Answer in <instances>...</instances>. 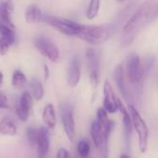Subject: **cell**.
Masks as SVG:
<instances>
[{"label": "cell", "instance_id": "obj_1", "mask_svg": "<svg viewBox=\"0 0 158 158\" xmlns=\"http://www.w3.org/2000/svg\"><path fill=\"white\" fill-rule=\"evenodd\" d=\"M158 6L156 0H146L126 22L122 29L120 43L122 45H130L142 29L157 15Z\"/></svg>", "mask_w": 158, "mask_h": 158}, {"label": "cell", "instance_id": "obj_2", "mask_svg": "<svg viewBox=\"0 0 158 158\" xmlns=\"http://www.w3.org/2000/svg\"><path fill=\"white\" fill-rule=\"evenodd\" d=\"M115 29L116 27L111 23L101 25L81 24L76 37L92 45H100L111 38Z\"/></svg>", "mask_w": 158, "mask_h": 158}, {"label": "cell", "instance_id": "obj_3", "mask_svg": "<svg viewBox=\"0 0 158 158\" xmlns=\"http://www.w3.org/2000/svg\"><path fill=\"white\" fill-rule=\"evenodd\" d=\"M130 114L132 119L133 127L138 134L139 137V147L142 153H145L148 146V136H149V130L148 127L140 115L139 111L134 107L131 104L129 106Z\"/></svg>", "mask_w": 158, "mask_h": 158}, {"label": "cell", "instance_id": "obj_4", "mask_svg": "<svg viewBox=\"0 0 158 158\" xmlns=\"http://www.w3.org/2000/svg\"><path fill=\"white\" fill-rule=\"evenodd\" d=\"M41 22H44L51 27L55 28L59 32L67 35V36H76L78 33V31L80 29V25L77 22L64 19H58L53 16L48 15H43Z\"/></svg>", "mask_w": 158, "mask_h": 158}, {"label": "cell", "instance_id": "obj_5", "mask_svg": "<svg viewBox=\"0 0 158 158\" xmlns=\"http://www.w3.org/2000/svg\"><path fill=\"white\" fill-rule=\"evenodd\" d=\"M33 45L41 55L47 57L50 61L57 63L60 60L59 49L50 39L44 36L35 37L33 39Z\"/></svg>", "mask_w": 158, "mask_h": 158}, {"label": "cell", "instance_id": "obj_6", "mask_svg": "<svg viewBox=\"0 0 158 158\" xmlns=\"http://www.w3.org/2000/svg\"><path fill=\"white\" fill-rule=\"evenodd\" d=\"M93 142L103 158H108V139L106 138L101 124L95 119L91 125Z\"/></svg>", "mask_w": 158, "mask_h": 158}, {"label": "cell", "instance_id": "obj_7", "mask_svg": "<svg viewBox=\"0 0 158 158\" xmlns=\"http://www.w3.org/2000/svg\"><path fill=\"white\" fill-rule=\"evenodd\" d=\"M61 121L64 128V131L70 142H73L76 137V124L73 116L72 106L69 104L61 106Z\"/></svg>", "mask_w": 158, "mask_h": 158}, {"label": "cell", "instance_id": "obj_8", "mask_svg": "<svg viewBox=\"0 0 158 158\" xmlns=\"http://www.w3.org/2000/svg\"><path fill=\"white\" fill-rule=\"evenodd\" d=\"M143 65L138 55H131L127 63V74L129 81L135 84L142 81L143 77Z\"/></svg>", "mask_w": 158, "mask_h": 158}, {"label": "cell", "instance_id": "obj_9", "mask_svg": "<svg viewBox=\"0 0 158 158\" xmlns=\"http://www.w3.org/2000/svg\"><path fill=\"white\" fill-rule=\"evenodd\" d=\"M33 106V97L29 91L22 93L18 105L16 106L15 111L20 121L26 122L31 114Z\"/></svg>", "mask_w": 158, "mask_h": 158}, {"label": "cell", "instance_id": "obj_10", "mask_svg": "<svg viewBox=\"0 0 158 158\" xmlns=\"http://www.w3.org/2000/svg\"><path fill=\"white\" fill-rule=\"evenodd\" d=\"M36 147H37V158H46L50 149V137H49L48 128L41 127L39 129Z\"/></svg>", "mask_w": 158, "mask_h": 158}, {"label": "cell", "instance_id": "obj_11", "mask_svg": "<svg viewBox=\"0 0 158 158\" xmlns=\"http://www.w3.org/2000/svg\"><path fill=\"white\" fill-rule=\"evenodd\" d=\"M104 108L108 113H116L118 110V98L116 97L110 82L106 80L104 83Z\"/></svg>", "mask_w": 158, "mask_h": 158}, {"label": "cell", "instance_id": "obj_12", "mask_svg": "<svg viewBox=\"0 0 158 158\" xmlns=\"http://www.w3.org/2000/svg\"><path fill=\"white\" fill-rule=\"evenodd\" d=\"M81 80V63L78 58H72L67 71V82L70 88L76 87Z\"/></svg>", "mask_w": 158, "mask_h": 158}, {"label": "cell", "instance_id": "obj_13", "mask_svg": "<svg viewBox=\"0 0 158 158\" xmlns=\"http://www.w3.org/2000/svg\"><path fill=\"white\" fill-rule=\"evenodd\" d=\"M14 11V3L12 0H4L0 4V20L12 28L15 25L12 21V13Z\"/></svg>", "mask_w": 158, "mask_h": 158}, {"label": "cell", "instance_id": "obj_14", "mask_svg": "<svg viewBox=\"0 0 158 158\" xmlns=\"http://www.w3.org/2000/svg\"><path fill=\"white\" fill-rule=\"evenodd\" d=\"M114 79L119 89V91L121 92L123 97L127 100V102L129 103V92L127 89V85H126V81H125V74H124V68L122 64H119L116 67L115 71H114Z\"/></svg>", "mask_w": 158, "mask_h": 158}, {"label": "cell", "instance_id": "obj_15", "mask_svg": "<svg viewBox=\"0 0 158 158\" xmlns=\"http://www.w3.org/2000/svg\"><path fill=\"white\" fill-rule=\"evenodd\" d=\"M118 110L122 114L123 124H124L125 135H126L127 142H130V139H131V132H132V126H133L131 114L129 113V111L127 110V108L124 106V105L121 102V100L118 99Z\"/></svg>", "mask_w": 158, "mask_h": 158}, {"label": "cell", "instance_id": "obj_16", "mask_svg": "<svg viewBox=\"0 0 158 158\" xmlns=\"http://www.w3.org/2000/svg\"><path fill=\"white\" fill-rule=\"evenodd\" d=\"M42 118L48 129H51V130L55 129L57 119H56L55 107L52 104H47L44 106L43 110V114H42Z\"/></svg>", "mask_w": 158, "mask_h": 158}, {"label": "cell", "instance_id": "obj_17", "mask_svg": "<svg viewBox=\"0 0 158 158\" xmlns=\"http://www.w3.org/2000/svg\"><path fill=\"white\" fill-rule=\"evenodd\" d=\"M42 11L40 7L37 5H30L27 6L25 10V20L27 23L32 24V23H37L42 20Z\"/></svg>", "mask_w": 158, "mask_h": 158}, {"label": "cell", "instance_id": "obj_18", "mask_svg": "<svg viewBox=\"0 0 158 158\" xmlns=\"http://www.w3.org/2000/svg\"><path fill=\"white\" fill-rule=\"evenodd\" d=\"M18 132L17 126L10 118H3L0 120V133L5 136H15Z\"/></svg>", "mask_w": 158, "mask_h": 158}, {"label": "cell", "instance_id": "obj_19", "mask_svg": "<svg viewBox=\"0 0 158 158\" xmlns=\"http://www.w3.org/2000/svg\"><path fill=\"white\" fill-rule=\"evenodd\" d=\"M29 87H30V93L32 95L33 99L36 101H41L44 98V90L42 82L39 80L32 79L29 82Z\"/></svg>", "mask_w": 158, "mask_h": 158}, {"label": "cell", "instance_id": "obj_20", "mask_svg": "<svg viewBox=\"0 0 158 158\" xmlns=\"http://www.w3.org/2000/svg\"><path fill=\"white\" fill-rule=\"evenodd\" d=\"M86 58L88 61V65L90 68V71H97L99 72V59L97 53L93 48H88L86 51Z\"/></svg>", "mask_w": 158, "mask_h": 158}, {"label": "cell", "instance_id": "obj_21", "mask_svg": "<svg viewBox=\"0 0 158 158\" xmlns=\"http://www.w3.org/2000/svg\"><path fill=\"white\" fill-rule=\"evenodd\" d=\"M11 84L15 89L23 88L27 84V78L25 74L19 69L15 70L11 77Z\"/></svg>", "mask_w": 158, "mask_h": 158}, {"label": "cell", "instance_id": "obj_22", "mask_svg": "<svg viewBox=\"0 0 158 158\" xmlns=\"http://www.w3.org/2000/svg\"><path fill=\"white\" fill-rule=\"evenodd\" d=\"M16 36H6L1 35L0 37V56H5L7 54L9 47L15 43Z\"/></svg>", "mask_w": 158, "mask_h": 158}, {"label": "cell", "instance_id": "obj_23", "mask_svg": "<svg viewBox=\"0 0 158 158\" xmlns=\"http://www.w3.org/2000/svg\"><path fill=\"white\" fill-rule=\"evenodd\" d=\"M100 4H101V0H91L90 4L88 6L87 11H86V18L89 20L94 19L100 9Z\"/></svg>", "mask_w": 158, "mask_h": 158}, {"label": "cell", "instance_id": "obj_24", "mask_svg": "<svg viewBox=\"0 0 158 158\" xmlns=\"http://www.w3.org/2000/svg\"><path fill=\"white\" fill-rule=\"evenodd\" d=\"M38 133H39V129H36L34 127H29L26 130V138L29 144L31 147H35L37 144Z\"/></svg>", "mask_w": 158, "mask_h": 158}, {"label": "cell", "instance_id": "obj_25", "mask_svg": "<svg viewBox=\"0 0 158 158\" xmlns=\"http://www.w3.org/2000/svg\"><path fill=\"white\" fill-rule=\"evenodd\" d=\"M91 146L87 140H81L78 143L77 145V152L79 154V156L81 157H88L90 154Z\"/></svg>", "mask_w": 158, "mask_h": 158}, {"label": "cell", "instance_id": "obj_26", "mask_svg": "<svg viewBox=\"0 0 158 158\" xmlns=\"http://www.w3.org/2000/svg\"><path fill=\"white\" fill-rule=\"evenodd\" d=\"M0 34L6 36H16L15 28H12L0 20Z\"/></svg>", "mask_w": 158, "mask_h": 158}, {"label": "cell", "instance_id": "obj_27", "mask_svg": "<svg viewBox=\"0 0 158 158\" xmlns=\"http://www.w3.org/2000/svg\"><path fill=\"white\" fill-rule=\"evenodd\" d=\"M7 108H9L8 99L6 94L0 93V109H7Z\"/></svg>", "mask_w": 158, "mask_h": 158}, {"label": "cell", "instance_id": "obj_28", "mask_svg": "<svg viewBox=\"0 0 158 158\" xmlns=\"http://www.w3.org/2000/svg\"><path fill=\"white\" fill-rule=\"evenodd\" d=\"M56 158H69V153L64 148H60L56 153Z\"/></svg>", "mask_w": 158, "mask_h": 158}, {"label": "cell", "instance_id": "obj_29", "mask_svg": "<svg viewBox=\"0 0 158 158\" xmlns=\"http://www.w3.org/2000/svg\"><path fill=\"white\" fill-rule=\"evenodd\" d=\"M44 81H47L49 78V69H48L47 65L44 66Z\"/></svg>", "mask_w": 158, "mask_h": 158}, {"label": "cell", "instance_id": "obj_30", "mask_svg": "<svg viewBox=\"0 0 158 158\" xmlns=\"http://www.w3.org/2000/svg\"><path fill=\"white\" fill-rule=\"evenodd\" d=\"M3 82H4V75H3V72L0 70V88L3 85Z\"/></svg>", "mask_w": 158, "mask_h": 158}, {"label": "cell", "instance_id": "obj_31", "mask_svg": "<svg viewBox=\"0 0 158 158\" xmlns=\"http://www.w3.org/2000/svg\"><path fill=\"white\" fill-rule=\"evenodd\" d=\"M119 158H131V157H130L128 155H125V154H123V155H121V156H120V157Z\"/></svg>", "mask_w": 158, "mask_h": 158}, {"label": "cell", "instance_id": "obj_32", "mask_svg": "<svg viewBox=\"0 0 158 158\" xmlns=\"http://www.w3.org/2000/svg\"><path fill=\"white\" fill-rule=\"evenodd\" d=\"M78 158H85V157H81V156H79V157H78ZM86 158H87V157H86Z\"/></svg>", "mask_w": 158, "mask_h": 158}, {"label": "cell", "instance_id": "obj_33", "mask_svg": "<svg viewBox=\"0 0 158 158\" xmlns=\"http://www.w3.org/2000/svg\"><path fill=\"white\" fill-rule=\"evenodd\" d=\"M118 1H124V0H118Z\"/></svg>", "mask_w": 158, "mask_h": 158}, {"label": "cell", "instance_id": "obj_34", "mask_svg": "<svg viewBox=\"0 0 158 158\" xmlns=\"http://www.w3.org/2000/svg\"><path fill=\"white\" fill-rule=\"evenodd\" d=\"M157 14H158V12H157Z\"/></svg>", "mask_w": 158, "mask_h": 158}]
</instances>
